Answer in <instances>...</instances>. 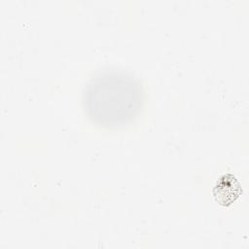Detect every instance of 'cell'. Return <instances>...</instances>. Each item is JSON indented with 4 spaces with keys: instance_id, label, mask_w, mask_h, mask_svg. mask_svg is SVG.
Returning a JSON list of instances; mask_svg holds the SVG:
<instances>
[{
    "instance_id": "1",
    "label": "cell",
    "mask_w": 249,
    "mask_h": 249,
    "mask_svg": "<svg viewBox=\"0 0 249 249\" xmlns=\"http://www.w3.org/2000/svg\"><path fill=\"white\" fill-rule=\"evenodd\" d=\"M83 108L96 124L107 127H122L133 121L144 103V90L132 74L107 69L95 74L86 85Z\"/></svg>"
},
{
    "instance_id": "2",
    "label": "cell",
    "mask_w": 249,
    "mask_h": 249,
    "mask_svg": "<svg viewBox=\"0 0 249 249\" xmlns=\"http://www.w3.org/2000/svg\"><path fill=\"white\" fill-rule=\"evenodd\" d=\"M240 192V185L231 174L222 176L213 190L216 200L222 205L232 203L238 197Z\"/></svg>"
}]
</instances>
